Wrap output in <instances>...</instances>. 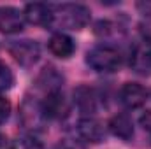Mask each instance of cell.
<instances>
[{
    "instance_id": "cell-1",
    "label": "cell",
    "mask_w": 151,
    "mask_h": 149,
    "mask_svg": "<svg viewBox=\"0 0 151 149\" xmlns=\"http://www.w3.org/2000/svg\"><path fill=\"white\" fill-rule=\"evenodd\" d=\"M91 19V12L83 4H60L53 5V25L65 30H83Z\"/></svg>"
},
{
    "instance_id": "cell-2",
    "label": "cell",
    "mask_w": 151,
    "mask_h": 149,
    "mask_svg": "<svg viewBox=\"0 0 151 149\" xmlns=\"http://www.w3.org/2000/svg\"><path fill=\"white\" fill-rule=\"evenodd\" d=\"M47 116L44 111V105H42V100L35 98V97H27L21 105H19V123L21 126L30 133H39V132H44L46 126H47Z\"/></svg>"
},
{
    "instance_id": "cell-3",
    "label": "cell",
    "mask_w": 151,
    "mask_h": 149,
    "mask_svg": "<svg viewBox=\"0 0 151 149\" xmlns=\"http://www.w3.org/2000/svg\"><path fill=\"white\" fill-rule=\"evenodd\" d=\"M86 63L95 72L109 74V72H116L121 67V54L114 46L99 44L86 53Z\"/></svg>"
},
{
    "instance_id": "cell-4",
    "label": "cell",
    "mask_w": 151,
    "mask_h": 149,
    "mask_svg": "<svg viewBox=\"0 0 151 149\" xmlns=\"http://www.w3.org/2000/svg\"><path fill=\"white\" fill-rule=\"evenodd\" d=\"M9 53L21 67H32L40 58V46L30 39L14 40L12 44H9Z\"/></svg>"
},
{
    "instance_id": "cell-5",
    "label": "cell",
    "mask_w": 151,
    "mask_h": 149,
    "mask_svg": "<svg viewBox=\"0 0 151 149\" xmlns=\"http://www.w3.org/2000/svg\"><path fill=\"white\" fill-rule=\"evenodd\" d=\"M72 102L74 105L79 109L81 114H84V117H93V114L100 109V95L97 90L86 86V84H81L77 86L72 93Z\"/></svg>"
},
{
    "instance_id": "cell-6",
    "label": "cell",
    "mask_w": 151,
    "mask_h": 149,
    "mask_svg": "<svg viewBox=\"0 0 151 149\" xmlns=\"http://www.w3.org/2000/svg\"><path fill=\"white\" fill-rule=\"evenodd\" d=\"M42 105L47 119H65L70 114V102L63 95V91H53L44 95Z\"/></svg>"
},
{
    "instance_id": "cell-7",
    "label": "cell",
    "mask_w": 151,
    "mask_h": 149,
    "mask_svg": "<svg viewBox=\"0 0 151 149\" xmlns=\"http://www.w3.org/2000/svg\"><path fill=\"white\" fill-rule=\"evenodd\" d=\"M150 93L139 82H125L119 90V102L127 109H139L146 104Z\"/></svg>"
},
{
    "instance_id": "cell-8",
    "label": "cell",
    "mask_w": 151,
    "mask_h": 149,
    "mask_svg": "<svg viewBox=\"0 0 151 149\" xmlns=\"http://www.w3.org/2000/svg\"><path fill=\"white\" fill-rule=\"evenodd\" d=\"M128 65L135 74L150 75L151 74V44L139 42L132 47L128 56Z\"/></svg>"
},
{
    "instance_id": "cell-9",
    "label": "cell",
    "mask_w": 151,
    "mask_h": 149,
    "mask_svg": "<svg viewBox=\"0 0 151 149\" xmlns=\"http://www.w3.org/2000/svg\"><path fill=\"white\" fill-rule=\"evenodd\" d=\"M76 130H77L79 139L90 144H99L106 139V126L97 117H81L77 121Z\"/></svg>"
},
{
    "instance_id": "cell-10",
    "label": "cell",
    "mask_w": 151,
    "mask_h": 149,
    "mask_svg": "<svg viewBox=\"0 0 151 149\" xmlns=\"http://www.w3.org/2000/svg\"><path fill=\"white\" fill-rule=\"evenodd\" d=\"M23 16L25 21L30 25H37V27H51L53 25V5L47 4H27L23 9Z\"/></svg>"
},
{
    "instance_id": "cell-11",
    "label": "cell",
    "mask_w": 151,
    "mask_h": 149,
    "mask_svg": "<svg viewBox=\"0 0 151 149\" xmlns=\"http://www.w3.org/2000/svg\"><path fill=\"white\" fill-rule=\"evenodd\" d=\"M25 16L19 9L0 5V32L2 34H19L25 27Z\"/></svg>"
},
{
    "instance_id": "cell-12",
    "label": "cell",
    "mask_w": 151,
    "mask_h": 149,
    "mask_svg": "<svg viewBox=\"0 0 151 149\" xmlns=\"http://www.w3.org/2000/svg\"><path fill=\"white\" fill-rule=\"evenodd\" d=\"M47 47L51 51V54H55L56 58H62V60H67L74 54L76 51V42L72 40V37H69L67 34L63 32H56L53 34L49 42H47Z\"/></svg>"
},
{
    "instance_id": "cell-13",
    "label": "cell",
    "mask_w": 151,
    "mask_h": 149,
    "mask_svg": "<svg viewBox=\"0 0 151 149\" xmlns=\"http://www.w3.org/2000/svg\"><path fill=\"white\" fill-rule=\"evenodd\" d=\"M107 128H109V132L114 137H118L121 140H130L134 137V121L125 112L114 114L109 119V123H107Z\"/></svg>"
},
{
    "instance_id": "cell-14",
    "label": "cell",
    "mask_w": 151,
    "mask_h": 149,
    "mask_svg": "<svg viewBox=\"0 0 151 149\" xmlns=\"http://www.w3.org/2000/svg\"><path fill=\"white\" fill-rule=\"evenodd\" d=\"M62 84H63V77L53 67H46L37 77V86L46 95L53 91H62Z\"/></svg>"
},
{
    "instance_id": "cell-15",
    "label": "cell",
    "mask_w": 151,
    "mask_h": 149,
    "mask_svg": "<svg viewBox=\"0 0 151 149\" xmlns=\"http://www.w3.org/2000/svg\"><path fill=\"white\" fill-rule=\"evenodd\" d=\"M11 149H44L42 142L35 139L34 135H21L11 142Z\"/></svg>"
},
{
    "instance_id": "cell-16",
    "label": "cell",
    "mask_w": 151,
    "mask_h": 149,
    "mask_svg": "<svg viewBox=\"0 0 151 149\" xmlns=\"http://www.w3.org/2000/svg\"><path fill=\"white\" fill-rule=\"evenodd\" d=\"M12 84H14V74H12V70L4 62H0V93L11 90Z\"/></svg>"
},
{
    "instance_id": "cell-17",
    "label": "cell",
    "mask_w": 151,
    "mask_h": 149,
    "mask_svg": "<svg viewBox=\"0 0 151 149\" xmlns=\"http://www.w3.org/2000/svg\"><path fill=\"white\" fill-rule=\"evenodd\" d=\"M139 125H141V128L144 130V133L148 135V139L151 142V111H144L139 116Z\"/></svg>"
},
{
    "instance_id": "cell-18",
    "label": "cell",
    "mask_w": 151,
    "mask_h": 149,
    "mask_svg": "<svg viewBox=\"0 0 151 149\" xmlns=\"http://www.w3.org/2000/svg\"><path fill=\"white\" fill-rule=\"evenodd\" d=\"M9 114H11V102L0 95V125L9 119Z\"/></svg>"
},
{
    "instance_id": "cell-19",
    "label": "cell",
    "mask_w": 151,
    "mask_h": 149,
    "mask_svg": "<svg viewBox=\"0 0 151 149\" xmlns=\"http://www.w3.org/2000/svg\"><path fill=\"white\" fill-rule=\"evenodd\" d=\"M56 149H86L84 144L81 140H76V139H63L62 142H58Z\"/></svg>"
},
{
    "instance_id": "cell-20",
    "label": "cell",
    "mask_w": 151,
    "mask_h": 149,
    "mask_svg": "<svg viewBox=\"0 0 151 149\" xmlns=\"http://www.w3.org/2000/svg\"><path fill=\"white\" fill-rule=\"evenodd\" d=\"M137 9H139V12H141L142 16L151 18V2L150 0H146V2H139V4H137Z\"/></svg>"
},
{
    "instance_id": "cell-21",
    "label": "cell",
    "mask_w": 151,
    "mask_h": 149,
    "mask_svg": "<svg viewBox=\"0 0 151 149\" xmlns=\"http://www.w3.org/2000/svg\"><path fill=\"white\" fill-rule=\"evenodd\" d=\"M0 149H11V142L4 133H0Z\"/></svg>"
}]
</instances>
